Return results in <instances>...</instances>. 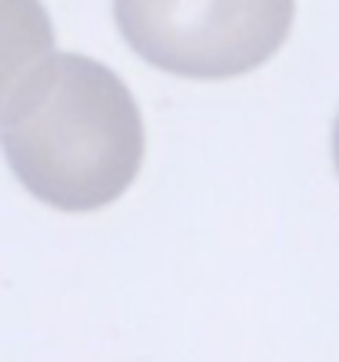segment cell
<instances>
[{"instance_id":"1","label":"cell","mask_w":339,"mask_h":362,"mask_svg":"<svg viewBox=\"0 0 339 362\" xmlns=\"http://www.w3.org/2000/svg\"><path fill=\"white\" fill-rule=\"evenodd\" d=\"M0 140L27 193L64 213L117 203L146 153L143 113L127 83L70 50H47L23 74H7Z\"/></svg>"},{"instance_id":"3","label":"cell","mask_w":339,"mask_h":362,"mask_svg":"<svg viewBox=\"0 0 339 362\" xmlns=\"http://www.w3.org/2000/svg\"><path fill=\"white\" fill-rule=\"evenodd\" d=\"M333 160H336V173H339V113L336 123H333Z\"/></svg>"},{"instance_id":"2","label":"cell","mask_w":339,"mask_h":362,"mask_svg":"<svg viewBox=\"0 0 339 362\" xmlns=\"http://www.w3.org/2000/svg\"><path fill=\"white\" fill-rule=\"evenodd\" d=\"M296 0H113L133 54L186 80H230L263 66L293 30Z\"/></svg>"}]
</instances>
